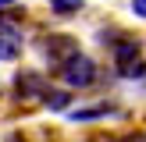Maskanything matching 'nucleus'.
I'll return each instance as SVG.
<instances>
[{
  "label": "nucleus",
  "instance_id": "1",
  "mask_svg": "<svg viewBox=\"0 0 146 142\" xmlns=\"http://www.w3.org/2000/svg\"><path fill=\"white\" fill-rule=\"evenodd\" d=\"M61 78H64V85H71V89H86V85H93V78H96V64L78 53V57H71V60L61 68Z\"/></svg>",
  "mask_w": 146,
  "mask_h": 142
},
{
  "label": "nucleus",
  "instance_id": "2",
  "mask_svg": "<svg viewBox=\"0 0 146 142\" xmlns=\"http://www.w3.org/2000/svg\"><path fill=\"white\" fill-rule=\"evenodd\" d=\"M46 57H50V64H57V71H61L71 57H78V43L71 39V36H50L46 39Z\"/></svg>",
  "mask_w": 146,
  "mask_h": 142
},
{
  "label": "nucleus",
  "instance_id": "3",
  "mask_svg": "<svg viewBox=\"0 0 146 142\" xmlns=\"http://www.w3.org/2000/svg\"><path fill=\"white\" fill-rule=\"evenodd\" d=\"M21 53V32L14 25H0V60H14Z\"/></svg>",
  "mask_w": 146,
  "mask_h": 142
},
{
  "label": "nucleus",
  "instance_id": "4",
  "mask_svg": "<svg viewBox=\"0 0 146 142\" xmlns=\"http://www.w3.org/2000/svg\"><path fill=\"white\" fill-rule=\"evenodd\" d=\"M14 85H18L21 96H46V82H43V75H36V71H21Z\"/></svg>",
  "mask_w": 146,
  "mask_h": 142
},
{
  "label": "nucleus",
  "instance_id": "5",
  "mask_svg": "<svg viewBox=\"0 0 146 142\" xmlns=\"http://www.w3.org/2000/svg\"><path fill=\"white\" fill-rule=\"evenodd\" d=\"M135 53H139V43H135V39H121V43H114L118 68H121V64H128V60H135Z\"/></svg>",
  "mask_w": 146,
  "mask_h": 142
},
{
  "label": "nucleus",
  "instance_id": "6",
  "mask_svg": "<svg viewBox=\"0 0 146 142\" xmlns=\"http://www.w3.org/2000/svg\"><path fill=\"white\" fill-rule=\"evenodd\" d=\"M107 114H114L107 103L100 106H86V110H71V121H96V117H107Z\"/></svg>",
  "mask_w": 146,
  "mask_h": 142
},
{
  "label": "nucleus",
  "instance_id": "7",
  "mask_svg": "<svg viewBox=\"0 0 146 142\" xmlns=\"http://www.w3.org/2000/svg\"><path fill=\"white\" fill-rule=\"evenodd\" d=\"M82 4H86V0H50V11L61 14V18H68V14H78V11H82Z\"/></svg>",
  "mask_w": 146,
  "mask_h": 142
},
{
  "label": "nucleus",
  "instance_id": "8",
  "mask_svg": "<svg viewBox=\"0 0 146 142\" xmlns=\"http://www.w3.org/2000/svg\"><path fill=\"white\" fill-rule=\"evenodd\" d=\"M43 103H46L50 110H68L71 96H68V92H61V89H57V92H50V89H46V96H43Z\"/></svg>",
  "mask_w": 146,
  "mask_h": 142
},
{
  "label": "nucleus",
  "instance_id": "9",
  "mask_svg": "<svg viewBox=\"0 0 146 142\" xmlns=\"http://www.w3.org/2000/svg\"><path fill=\"white\" fill-rule=\"evenodd\" d=\"M118 75H121V78H143V75H146V64L139 60V57H135V60L121 64V68H118Z\"/></svg>",
  "mask_w": 146,
  "mask_h": 142
},
{
  "label": "nucleus",
  "instance_id": "10",
  "mask_svg": "<svg viewBox=\"0 0 146 142\" xmlns=\"http://www.w3.org/2000/svg\"><path fill=\"white\" fill-rule=\"evenodd\" d=\"M132 11L139 14V18H146V0H132Z\"/></svg>",
  "mask_w": 146,
  "mask_h": 142
},
{
  "label": "nucleus",
  "instance_id": "11",
  "mask_svg": "<svg viewBox=\"0 0 146 142\" xmlns=\"http://www.w3.org/2000/svg\"><path fill=\"white\" fill-rule=\"evenodd\" d=\"M4 4H14V0H0V7H4Z\"/></svg>",
  "mask_w": 146,
  "mask_h": 142
}]
</instances>
